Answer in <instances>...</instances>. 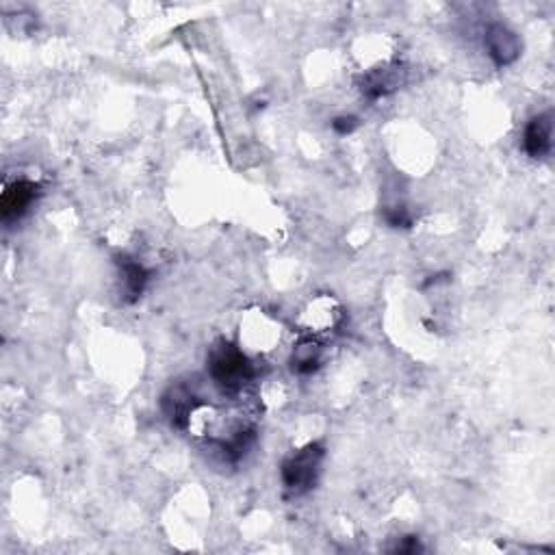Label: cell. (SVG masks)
I'll return each instance as SVG.
<instances>
[{"mask_svg": "<svg viewBox=\"0 0 555 555\" xmlns=\"http://www.w3.org/2000/svg\"><path fill=\"white\" fill-rule=\"evenodd\" d=\"M115 265H118V271H120L122 300L126 304H135L141 295H144L152 274L131 256H118L115 258Z\"/></svg>", "mask_w": 555, "mask_h": 555, "instance_id": "9c48e42d", "label": "cell"}, {"mask_svg": "<svg viewBox=\"0 0 555 555\" xmlns=\"http://www.w3.org/2000/svg\"><path fill=\"white\" fill-rule=\"evenodd\" d=\"M200 404H202V397L196 393V386L189 382L170 384V389H167L161 397L163 415L178 430H187L189 419Z\"/></svg>", "mask_w": 555, "mask_h": 555, "instance_id": "5b68a950", "label": "cell"}, {"mask_svg": "<svg viewBox=\"0 0 555 555\" xmlns=\"http://www.w3.org/2000/svg\"><path fill=\"white\" fill-rule=\"evenodd\" d=\"M324 343L302 337L300 343L293 347L291 354V369L300 376H311L321 367V354H324Z\"/></svg>", "mask_w": 555, "mask_h": 555, "instance_id": "30bf717a", "label": "cell"}, {"mask_svg": "<svg viewBox=\"0 0 555 555\" xmlns=\"http://www.w3.org/2000/svg\"><path fill=\"white\" fill-rule=\"evenodd\" d=\"M406 70L399 63H384L380 68H373L360 76V92L367 100H380L397 92L404 85Z\"/></svg>", "mask_w": 555, "mask_h": 555, "instance_id": "52a82bcc", "label": "cell"}, {"mask_svg": "<svg viewBox=\"0 0 555 555\" xmlns=\"http://www.w3.org/2000/svg\"><path fill=\"white\" fill-rule=\"evenodd\" d=\"M40 196V185H35L33 180L20 178L9 183L0 198V217L5 224H14L18 219L29 213L33 202Z\"/></svg>", "mask_w": 555, "mask_h": 555, "instance_id": "8992f818", "label": "cell"}, {"mask_svg": "<svg viewBox=\"0 0 555 555\" xmlns=\"http://www.w3.org/2000/svg\"><path fill=\"white\" fill-rule=\"evenodd\" d=\"M358 126H360V122L356 115H339V118L332 120V131L341 137L352 135Z\"/></svg>", "mask_w": 555, "mask_h": 555, "instance_id": "7c38bea8", "label": "cell"}, {"mask_svg": "<svg viewBox=\"0 0 555 555\" xmlns=\"http://www.w3.org/2000/svg\"><path fill=\"white\" fill-rule=\"evenodd\" d=\"M258 376L254 358L243 347L222 341L209 354V378L224 395L235 397Z\"/></svg>", "mask_w": 555, "mask_h": 555, "instance_id": "6da1fadb", "label": "cell"}, {"mask_svg": "<svg viewBox=\"0 0 555 555\" xmlns=\"http://www.w3.org/2000/svg\"><path fill=\"white\" fill-rule=\"evenodd\" d=\"M484 48L497 68H508L523 55V40L506 24L493 22L484 31Z\"/></svg>", "mask_w": 555, "mask_h": 555, "instance_id": "277c9868", "label": "cell"}, {"mask_svg": "<svg viewBox=\"0 0 555 555\" xmlns=\"http://www.w3.org/2000/svg\"><path fill=\"white\" fill-rule=\"evenodd\" d=\"M343 317L345 315L341 306L332 298H317L315 302L308 304V308L302 313V337L324 343L332 332H337L343 326Z\"/></svg>", "mask_w": 555, "mask_h": 555, "instance_id": "3957f363", "label": "cell"}, {"mask_svg": "<svg viewBox=\"0 0 555 555\" xmlns=\"http://www.w3.org/2000/svg\"><path fill=\"white\" fill-rule=\"evenodd\" d=\"M397 553H417L421 551V545H419V538L417 536H406L402 540V545H397L395 547Z\"/></svg>", "mask_w": 555, "mask_h": 555, "instance_id": "4fadbf2b", "label": "cell"}, {"mask_svg": "<svg viewBox=\"0 0 555 555\" xmlns=\"http://www.w3.org/2000/svg\"><path fill=\"white\" fill-rule=\"evenodd\" d=\"M326 460V447L321 443H311L282 462L280 467V480L291 497H302L308 490L315 488L321 464Z\"/></svg>", "mask_w": 555, "mask_h": 555, "instance_id": "7a4b0ae2", "label": "cell"}, {"mask_svg": "<svg viewBox=\"0 0 555 555\" xmlns=\"http://www.w3.org/2000/svg\"><path fill=\"white\" fill-rule=\"evenodd\" d=\"M384 222L391 228H410L415 219H412L410 209H406L404 204H395L384 209Z\"/></svg>", "mask_w": 555, "mask_h": 555, "instance_id": "8fae6325", "label": "cell"}, {"mask_svg": "<svg viewBox=\"0 0 555 555\" xmlns=\"http://www.w3.org/2000/svg\"><path fill=\"white\" fill-rule=\"evenodd\" d=\"M553 148V115L540 113L527 122L523 131V150L527 157L545 159Z\"/></svg>", "mask_w": 555, "mask_h": 555, "instance_id": "ba28073f", "label": "cell"}]
</instances>
